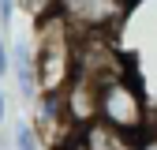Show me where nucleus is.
<instances>
[{
    "label": "nucleus",
    "mask_w": 157,
    "mask_h": 150,
    "mask_svg": "<svg viewBox=\"0 0 157 150\" xmlns=\"http://www.w3.org/2000/svg\"><path fill=\"white\" fill-rule=\"evenodd\" d=\"M131 150H157V120H150V128L142 131L139 139H135V146Z\"/></svg>",
    "instance_id": "nucleus-9"
},
{
    "label": "nucleus",
    "mask_w": 157,
    "mask_h": 150,
    "mask_svg": "<svg viewBox=\"0 0 157 150\" xmlns=\"http://www.w3.org/2000/svg\"><path fill=\"white\" fill-rule=\"evenodd\" d=\"M4 109H8V101H4V90H0V124H4Z\"/></svg>",
    "instance_id": "nucleus-12"
},
{
    "label": "nucleus",
    "mask_w": 157,
    "mask_h": 150,
    "mask_svg": "<svg viewBox=\"0 0 157 150\" xmlns=\"http://www.w3.org/2000/svg\"><path fill=\"white\" fill-rule=\"evenodd\" d=\"M19 4H23L34 19H45V15H52V11H56V0H19Z\"/></svg>",
    "instance_id": "nucleus-8"
},
{
    "label": "nucleus",
    "mask_w": 157,
    "mask_h": 150,
    "mask_svg": "<svg viewBox=\"0 0 157 150\" xmlns=\"http://www.w3.org/2000/svg\"><path fill=\"white\" fill-rule=\"evenodd\" d=\"M11 71L19 79V90H23V101H37V68H34V53L26 45L11 49Z\"/></svg>",
    "instance_id": "nucleus-6"
},
{
    "label": "nucleus",
    "mask_w": 157,
    "mask_h": 150,
    "mask_svg": "<svg viewBox=\"0 0 157 150\" xmlns=\"http://www.w3.org/2000/svg\"><path fill=\"white\" fill-rule=\"evenodd\" d=\"M97 120L109 124V128H116L131 143L150 128V120H153L150 101H146L139 79H135L127 68L97 83Z\"/></svg>",
    "instance_id": "nucleus-1"
},
{
    "label": "nucleus",
    "mask_w": 157,
    "mask_h": 150,
    "mask_svg": "<svg viewBox=\"0 0 157 150\" xmlns=\"http://www.w3.org/2000/svg\"><path fill=\"white\" fill-rule=\"evenodd\" d=\"M124 4H135V0H124Z\"/></svg>",
    "instance_id": "nucleus-13"
},
{
    "label": "nucleus",
    "mask_w": 157,
    "mask_h": 150,
    "mask_svg": "<svg viewBox=\"0 0 157 150\" xmlns=\"http://www.w3.org/2000/svg\"><path fill=\"white\" fill-rule=\"evenodd\" d=\"M75 146H78V150H131L135 143H131L127 135H120L116 128L94 120V124H86V128L75 131Z\"/></svg>",
    "instance_id": "nucleus-5"
},
{
    "label": "nucleus",
    "mask_w": 157,
    "mask_h": 150,
    "mask_svg": "<svg viewBox=\"0 0 157 150\" xmlns=\"http://www.w3.org/2000/svg\"><path fill=\"white\" fill-rule=\"evenodd\" d=\"M15 150H41V139H37L34 124H19L15 128Z\"/></svg>",
    "instance_id": "nucleus-7"
},
{
    "label": "nucleus",
    "mask_w": 157,
    "mask_h": 150,
    "mask_svg": "<svg viewBox=\"0 0 157 150\" xmlns=\"http://www.w3.org/2000/svg\"><path fill=\"white\" fill-rule=\"evenodd\" d=\"M11 11H15V0H0V23H11Z\"/></svg>",
    "instance_id": "nucleus-11"
},
{
    "label": "nucleus",
    "mask_w": 157,
    "mask_h": 150,
    "mask_svg": "<svg viewBox=\"0 0 157 150\" xmlns=\"http://www.w3.org/2000/svg\"><path fill=\"white\" fill-rule=\"evenodd\" d=\"M34 68H37V94H64V86L75 79V30L60 15L41 19Z\"/></svg>",
    "instance_id": "nucleus-2"
},
{
    "label": "nucleus",
    "mask_w": 157,
    "mask_h": 150,
    "mask_svg": "<svg viewBox=\"0 0 157 150\" xmlns=\"http://www.w3.org/2000/svg\"><path fill=\"white\" fill-rule=\"evenodd\" d=\"M11 71V56H8V45H4V38H0V75H8Z\"/></svg>",
    "instance_id": "nucleus-10"
},
{
    "label": "nucleus",
    "mask_w": 157,
    "mask_h": 150,
    "mask_svg": "<svg viewBox=\"0 0 157 150\" xmlns=\"http://www.w3.org/2000/svg\"><path fill=\"white\" fill-rule=\"evenodd\" d=\"M60 98H64V112H67V120H71L75 131L97 120V83L90 79V75L75 71V79L64 86Z\"/></svg>",
    "instance_id": "nucleus-4"
},
{
    "label": "nucleus",
    "mask_w": 157,
    "mask_h": 150,
    "mask_svg": "<svg viewBox=\"0 0 157 150\" xmlns=\"http://www.w3.org/2000/svg\"><path fill=\"white\" fill-rule=\"evenodd\" d=\"M124 0H56V11L75 34H112L124 19Z\"/></svg>",
    "instance_id": "nucleus-3"
}]
</instances>
